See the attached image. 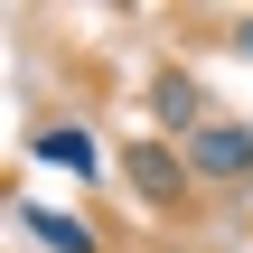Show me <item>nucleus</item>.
I'll return each mask as SVG.
<instances>
[{
    "label": "nucleus",
    "mask_w": 253,
    "mask_h": 253,
    "mask_svg": "<svg viewBox=\"0 0 253 253\" xmlns=\"http://www.w3.org/2000/svg\"><path fill=\"white\" fill-rule=\"evenodd\" d=\"M122 188L150 207V216H188V197H197V178H188V160H178V141H122Z\"/></svg>",
    "instance_id": "obj_1"
},
{
    "label": "nucleus",
    "mask_w": 253,
    "mask_h": 253,
    "mask_svg": "<svg viewBox=\"0 0 253 253\" xmlns=\"http://www.w3.org/2000/svg\"><path fill=\"white\" fill-rule=\"evenodd\" d=\"M235 47H244V56H253V9H244V19H235Z\"/></svg>",
    "instance_id": "obj_6"
},
{
    "label": "nucleus",
    "mask_w": 253,
    "mask_h": 253,
    "mask_svg": "<svg viewBox=\"0 0 253 253\" xmlns=\"http://www.w3.org/2000/svg\"><path fill=\"white\" fill-rule=\"evenodd\" d=\"M141 113H150V141H197V131L216 122V103H207V84H197L188 66H160V75L141 84Z\"/></svg>",
    "instance_id": "obj_3"
},
{
    "label": "nucleus",
    "mask_w": 253,
    "mask_h": 253,
    "mask_svg": "<svg viewBox=\"0 0 253 253\" xmlns=\"http://www.w3.org/2000/svg\"><path fill=\"white\" fill-rule=\"evenodd\" d=\"M28 150H38L47 169H66V178H103V150H94V131H84V122H38V131H28Z\"/></svg>",
    "instance_id": "obj_5"
},
{
    "label": "nucleus",
    "mask_w": 253,
    "mask_h": 253,
    "mask_svg": "<svg viewBox=\"0 0 253 253\" xmlns=\"http://www.w3.org/2000/svg\"><path fill=\"white\" fill-rule=\"evenodd\" d=\"M9 225H19L28 244H47V253H113L84 216H66V207H47V197H19V207H9Z\"/></svg>",
    "instance_id": "obj_4"
},
{
    "label": "nucleus",
    "mask_w": 253,
    "mask_h": 253,
    "mask_svg": "<svg viewBox=\"0 0 253 253\" xmlns=\"http://www.w3.org/2000/svg\"><path fill=\"white\" fill-rule=\"evenodd\" d=\"M178 160H188L197 188H225V197H244V188H253V131H244V122H225V113H216L197 141H178Z\"/></svg>",
    "instance_id": "obj_2"
}]
</instances>
